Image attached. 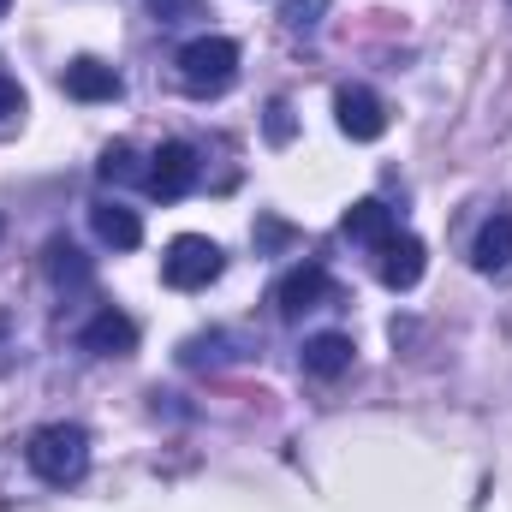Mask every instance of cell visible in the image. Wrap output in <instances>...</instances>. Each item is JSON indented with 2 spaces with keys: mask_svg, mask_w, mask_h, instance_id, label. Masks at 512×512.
Here are the masks:
<instances>
[{
  "mask_svg": "<svg viewBox=\"0 0 512 512\" xmlns=\"http://www.w3.org/2000/svg\"><path fill=\"white\" fill-rule=\"evenodd\" d=\"M24 459H30V471L42 477V483H78L84 471H90V435L78 429V423H48V429H36L30 435V447H24Z\"/></svg>",
  "mask_w": 512,
  "mask_h": 512,
  "instance_id": "1",
  "label": "cell"
},
{
  "mask_svg": "<svg viewBox=\"0 0 512 512\" xmlns=\"http://www.w3.org/2000/svg\"><path fill=\"white\" fill-rule=\"evenodd\" d=\"M233 78H239V42H227V36H197V42L179 48V84H185L191 96H215V90H227Z\"/></svg>",
  "mask_w": 512,
  "mask_h": 512,
  "instance_id": "2",
  "label": "cell"
},
{
  "mask_svg": "<svg viewBox=\"0 0 512 512\" xmlns=\"http://www.w3.org/2000/svg\"><path fill=\"white\" fill-rule=\"evenodd\" d=\"M215 274H221V245H215V239H203V233L173 239L167 256H161V280H167L173 292H203Z\"/></svg>",
  "mask_w": 512,
  "mask_h": 512,
  "instance_id": "3",
  "label": "cell"
},
{
  "mask_svg": "<svg viewBox=\"0 0 512 512\" xmlns=\"http://www.w3.org/2000/svg\"><path fill=\"white\" fill-rule=\"evenodd\" d=\"M334 114H340V131L352 137V143H376L387 131V108L376 90H364V84H346L340 96H334Z\"/></svg>",
  "mask_w": 512,
  "mask_h": 512,
  "instance_id": "4",
  "label": "cell"
},
{
  "mask_svg": "<svg viewBox=\"0 0 512 512\" xmlns=\"http://www.w3.org/2000/svg\"><path fill=\"white\" fill-rule=\"evenodd\" d=\"M191 179H197V149H191V143H161V149L149 155L143 185H149L155 197H185Z\"/></svg>",
  "mask_w": 512,
  "mask_h": 512,
  "instance_id": "5",
  "label": "cell"
},
{
  "mask_svg": "<svg viewBox=\"0 0 512 512\" xmlns=\"http://www.w3.org/2000/svg\"><path fill=\"white\" fill-rule=\"evenodd\" d=\"M328 292H334L328 268L304 262V268H292V274L280 280V292H274V298H280V316H286V322H298V316H304V310H316V304H322Z\"/></svg>",
  "mask_w": 512,
  "mask_h": 512,
  "instance_id": "6",
  "label": "cell"
},
{
  "mask_svg": "<svg viewBox=\"0 0 512 512\" xmlns=\"http://www.w3.org/2000/svg\"><path fill=\"white\" fill-rule=\"evenodd\" d=\"M60 84H66V96L72 102H120V72L114 66H102V60H72L66 72H60Z\"/></svg>",
  "mask_w": 512,
  "mask_h": 512,
  "instance_id": "7",
  "label": "cell"
},
{
  "mask_svg": "<svg viewBox=\"0 0 512 512\" xmlns=\"http://www.w3.org/2000/svg\"><path fill=\"white\" fill-rule=\"evenodd\" d=\"M78 340H84V352H96V358H126L131 346H137V322L120 316V310H96Z\"/></svg>",
  "mask_w": 512,
  "mask_h": 512,
  "instance_id": "8",
  "label": "cell"
},
{
  "mask_svg": "<svg viewBox=\"0 0 512 512\" xmlns=\"http://www.w3.org/2000/svg\"><path fill=\"white\" fill-rule=\"evenodd\" d=\"M423 239H411V233H393L382 245V286H393V292H411L417 280H423Z\"/></svg>",
  "mask_w": 512,
  "mask_h": 512,
  "instance_id": "9",
  "label": "cell"
},
{
  "mask_svg": "<svg viewBox=\"0 0 512 512\" xmlns=\"http://www.w3.org/2000/svg\"><path fill=\"white\" fill-rule=\"evenodd\" d=\"M471 262H477L483 274H507V268H512V215H507V209H495V215L477 227Z\"/></svg>",
  "mask_w": 512,
  "mask_h": 512,
  "instance_id": "10",
  "label": "cell"
},
{
  "mask_svg": "<svg viewBox=\"0 0 512 512\" xmlns=\"http://www.w3.org/2000/svg\"><path fill=\"white\" fill-rule=\"evenodd\" d=\"M90 227H96V239L114 245V251H137V245H143V221H137V209H126V203H96V209H90Z\"/></svg>",
  "mask_w": 512,
  "mask_h": 512,
  "instance_id": "11",
  "label": "cell"
},
{
  "mask_svg": "<svg viewBox=\"0 0 512 512\" xmlns=\"http://www.w3.org/2000/svg\"><path fill=\"white\" fill-rule=\"evenodd\" d=\"M340 227H346V239H358V245L382 251L387 239H393V209L376 203V197H364V203H352V209L340 215Z\"/></svg>",
  "mask_w": 512,
  "mask_h": 512,
  "instance_id": "12",
  "label": "cell"
},
{
  "mask_svg": "<svg viewBox=\"0 0 512 512\" xmlns=\"http://www.w3.org/2000/svg\"><path fill=\"white\" fill-rule=\"evenodd\" d=\"M304 370L316 376V382H334V376H346L352 370V340L346 334H316V340H304Z\"/></svg>",
  "mask_w": 512,
  "mask_h": 512,
  "instance_id": "13",
  "label": "cell"
},
{
  "mask_svg": "<svg viewBox=\"0 0 512 512\" xmlns=\"http://www.w3.org/2000/svg\"><path fill=\"white\" fill-rule=\"evenodd\" d=\"M48 274H54V280H84L90 268L78 262V251H72L66 239H54V245H48Z\"/></svg>",
  "mask_w": 512,
  "mask_h": 512,
  "instance_id": "14",
  "label": "cell"
},
{
  "mask_svg": "<svg viewBox=\"0 0 512 512\" xmlns=\"http://www.w3.org/2000/svg\"><path fill=\"white\" fill-rule=\"evenodd\" d=\"M102 179H137L131 143H108V149H102Z\"/></svg>",
  "mask_w": 512,
  "mask_h": 512,
  "instance_id": "15",
  "label": "cell"
},
{
  "mask_svg": "<svg viewBox=\"0 0 512 512\" xmlns=\"http://www.w3.org/2000/svg\"><path fill=\"white\" fill-rule=\"evenodd\" d=\"M328 0H286V30H316Z\"/></svg>",
  "mask_w": 512,
  "mask_h": 512,
  "instance_id": "16",
  "label": "cell"
},
{
  "mask_svg": "<svg viewBox=\"0 0 512 512\" xmlns=\"http://www.w3.org/2000/svg\"><path fill=\"white\" fill-rule=\"evenodd\" d=\"M149 12H155L161 24H179V18H197L203 0H149Z\"/></svg>",
  "mask_w": 512,
  "mask_h": 512,
  "instance_id": "17",
  "label": "cell"
},
{
  "mask_svg": "<svg viewBox=\"0 0 512 512\" xmlns=\"http://www.w3.org/2000/svg\"><path fill=\"white\" fill-rule=\"evenodd\" d=\"M12 114H24V90H18V78H0V120H12Z\"/></svg>",
  "mask_w": 512,
  "mask_h": 512,
  "instance_id": "18",
  "label": "cell"
},
{
  "mask_svg": "<svg viewBox=\"0 0 512 512\" xmlns=\"http://www.w3.org/2000/svg\"><path fill=\"white\" fill-rule=\"evenodd\" d=\"M268 137H274V143H286V137H292V108H286V102H274V108H268Z\"/></svg>",
  "mask_w": 512,
  "mask_h": 512,
  "instance_id": "19",
  "label": "cell"
},
{
  "mask_svg": "<svg viewBox=\"0 0 512 512\" xmlns=\"http://www.w3.org/2000/svg\"><path fill=\"white\" fill-rule=\"evenodd\" d=\"M6 6H12V0H0V18H6Z\"/></svg>",
  "mask_w": 512,
  "mask_h": 512,
  "instance_id": "20",
  "label": "cell"
}]
</instances>
